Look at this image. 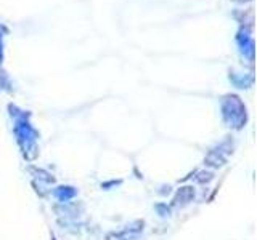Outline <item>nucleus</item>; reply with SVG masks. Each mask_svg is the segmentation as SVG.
<instances>
[{
	"mask_svg": "<svg viewBox=\"0 0 257 240\" xmlns=\"http://www.w3.org/2000/svg\"><path fill=\"white\" fill-rule=\"evenodd\" d=\"M154 208H156V212H158V215L162 216V218H166V216L170 215V207L167 205V203H156Z\"/></svg>",
	"mask_w": 257,
	"mask_h": 240,
	"instance_id": "obj_5",
	"label": "nucleus"
},
{
	"mask_svg": "<svg viewBox=\"0 0 257 240\" xmlns=\"http://www.w3.org/2000/svg\"><path fill=\"white\" fill-rule=\"evenodd\" d=\"M212 178H214V174L211 171H201V173H198L196 181H198V183L204 184V183H209V181H212Z\"/></svg>",
	"mask_w": 257,
	"mask_h": 240,
	"instance_id": "obj_6",
	"label": "nucleus"
},
{
	"mask_svg": "<svg viewBox=\"0 0 257 240\" xmlns=\"http://www.w3.org/2000/svg\"><path fill=\"white\" fill-rule=\"evenodd\" d=\"M118 184H121V181H110V183H105V184H102V187H103V189H110V187H113V186H118Z\"/></svg>",
	"mask_w": 257,
	"mask_h": 240,
	"instance_id": "obj_7",
	"label": "nucleus"
},
{
	"mask_svg": "<svg viewBox=\"0 0 257 240\" xmlns=\"http://www.w3.org/2000/svg\"><path fill=\"white\" fill-rule=\"evenodd\" d=\"M143 221H133L130 224H127L126 229L114 232V234L108 236V240H137L140 232H143Z\"/></svg>",
	"mask_w": 257,
	"mask_h": 240,
	"instance_id": "obj_1",
	"label": "nucleus"
},
{
	"mask_svg": "<svg viewBox=\"0 0 257 240\" xmlns=\"http://www.w3.org/2000/svg\"><path fill=\"white\" fill-rule=\"evenodd\" d=\"M53 195L56 199H58L60 202H68L71 199H74L76 195H77V191L74 187H71V186H60V187H56L55 191H53Z\"/></svg>",
	"mask_w": 257,
	"mask_h": 240,
	"instance_id": "obj_4",
	"label": "nucleus"
},
{
	"mask_svg": "<svg viewBox=\"0 0 257 240\" xmlns=\"http://www.w3.org/2000/svg\"><path fill=\"white\" fill-rule=\"evenodd\" d=\"M193 199H195V189H193L191 186L180 187L174 197V205L175 207H185V205H188L190 202H193Z\"/></svg>",
	"mask_w": 257,
	"mask_h": 240,
	"instance_id": "obj_3",
	"label": "nucleus"
},
{
	"mask_svg": "<svg viewBox=\"0 0 257 240\" xmlns=\"http://www.w3.org/2000/svg\"><path fill=\"white\" fill-rule=\"evenodd\" d=\"M225 144H227V143L220 144L219 148L212 149V151L209 152L208 157H206V165L214 166V168H219V166H224V165L227 163V159H228V156H230L233 151H232L230 146L225 148Z\"/></svg>",
	"mask_w": 257,
	"mask_h": 240,
	"instance_id": "obj_2",
	"label": "nucleus"
}]
</instances>
